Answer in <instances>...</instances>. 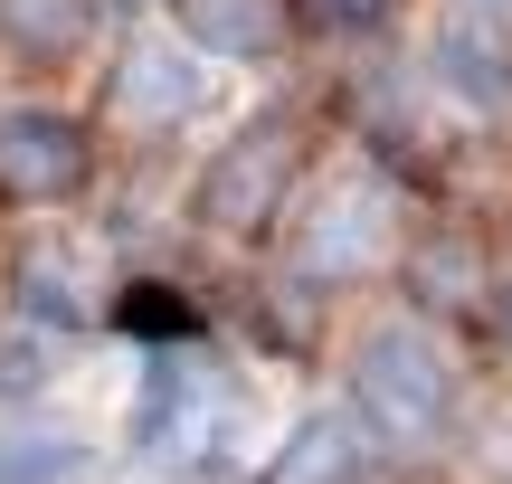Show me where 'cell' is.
Wrapping results in <instances>:
<instances>
[{"instance_id": "9c48e42d", "label": "cell", "mask_w": 512, "mask_h": 484, "mask_svg": "<svg viewBox=\"0 0 512 484\" xmlns=\"http://www.w3.org/2000/svg\"><path fill=\"white\" fill-rule=\"evenodd\" d=\"M190 57H275L294 38V0H171Z\"/></svg>"}, {"instance_id": "3957f363", "label": "cell", "mask_w": 512, "mask_h": 484, "mask_svg": "<svg viewBox=\"0 0 512 484\" xmlns=\"http://www.w3.org/2000/svg\"><path fill=\"white\" fill-rule=\"evenodd\" d=\"M95 190V124L67 105H0V200L67 209Z\"/></svg>"}, {"instance_id": "8992f818", "label": "cell", "mask_w": 512, "mask_h": 484, "mask_svg": "<svg viewBox=\"0 0 512 484\" xmlns=\"http://www.w3.org/2000/svg\"><path fill=\"white\" fill-rule=\"evenodd\" d=\"M200 95H209V76H200V57H190V48H171V29L124 38V48H114V67H105V114H114V124H133V133L190 124V114H200Z\"/></svg>"}, {"instance_id": "8fae6325", "label": "cell", "mask_w": 512, "mask_h": 484, "mask_svg": "<svg viewBox=\"0 0 512 484\" xmlns=\"http://www.w3.org/2000/svg\"><path fill=\"white\" fill-rule=\"evenodd\" d=\"M399 285H408V304H427V314H475L484 304V247L465 238V228H427V238L399 257Z\"/></svg>"}, {"instance_id": "ba28073f", "label": "cell", "mask_w": 512, "mask_h": 484, "mask_svg": "<svg viewBox=\"0 0 512 484\" xmlns=\"http://www.w3.org/2000/svg\"><path fill=\"white\" fill-rule=\"evenodd\" d=\"M427 76H437L456 105H475V114L512 105V48H503L494 19H475V10H456L437 38H427Z\"/></svg>"}, {"instance_id": "277c9868", "label": "cell", "mask_w": 512, "mask_h": 484, "mask_svg": "<svg viewBox=\"0 0 512 484\" xmlns=\"http://www.w3.org/2000/svg\"><path fill=\"white\" fill-rule=\"evenodd\" d=\"M219 418H228V399H219V380L200 371V352H181V361L162 352L143 371V390H133L124 437H133L143 466H200V456L219 447Z\"/></svg>"}, {"instance_id": "52a82bcc", "label": "cell", "mask_w": 512, "mask_h": 484, "mask_svg": "<svg viewBox=\"0 0 512 484\" xmlns=\"http://www.w3.org/2000/svg\"><path fill=\"white\" fill-rule=\"evenodd\" d=\"M380 247H389V200L342 181V190H323V209L294 238V276L304 285H351L361 266H380Z\"/></svg>"}, {"instance_id": "6da1fadb", "label": "cell", "mask_w": 512, "mask_h": 484, "mask_svg": "<svg viewBox=\"0 0 512 484\" xmlns=\"http://www.w3.org/2000/svg\"><path fill=\"white\" fill-rule=\"evenodd\" d=\"M304 162H313V114L294 105L247 114L190 181V228L200 238H266L285 219V200L304 190Z\"/></svg>"}, {"instance_id": "30bf717a", "label": "cell", "mask_w": 512, "mask_h": 484, "mask_svg": "<svg viewBox=\"0 0 512 484\" xmlns=\"http://www.w3.org/2000/svg\"><path fill=\"white\" fill-rule=\"evenodd\" d=\"M105 0H0V57L19 67H76L95 48Z\"/></svg>"}, {"instance_id": "9a60e30c", "label": "cell", "mask_w": 512, "mask_h": 484, "mask_svg": "<svg viewBox=\"0 0 512 484\" xmlns=\"http://www.w3.org/2000/svg\"><path fill=\"white\" fill-rule=\"evenodd\" d=\"M408 0H294V19L304 29H323V38H370V29H389Z\"/></svg>"}, {"instance_id": "e0dca14e", "label": "cell", "mask_w": 512, "mask_h": 484, "mask_svg": "<svg viewBox=\"0 0 512 484\" xmlns=\"http://www.w3.org/2000/svg\"><path fill=\"white\" fill-rule=\"evenodd\" d=\"M465 10H475V19H503V10H512V0H465Z\"/></svg>"}, {"instance_id": "7a4b0ae2", "label": "cell", "mask_w": 512, "mask_h": 484, "mask_svg": "<svg viewBox=\"0 0 512 484\" xmlns=\"http://www.w3.org/2000/svg\"><path fill=\"white\" fill-rule=\"evenodd\" d=\"M351 409L389 437V447H427L456 409V371L418 323H370L351 342Z\"/></svg>"}, {"instance_id": "4fadbf2b", "label": "cell", "mask_w": 512, "mask_h": 484, "mask_svg": "<svg viewBox=\"0 0 512 484\" xmlns=\"http://www.w3.org/2000/svg\"><path fill=\"white\" fill-rule=\"evenodd\" d=\"M105 323L114 333H133V342H200V295L190 285H162V276H133V285H114L105 295Z\"/></svg>"}, {"instance_id": "5b68a950", "label": "cell", "mask_w": 512, "mask_h": 484, "mask_svg": "<svg viewBox=\"0 0 512 484\" xmlns=\"http://www.w3.org/2000/svg\"><path fill=\"white\" fill-rule=\"evenodd\" d=\"M0 295H10L19 323H48V333H86V323H105V276H95V247L48 238V228L10 247Z\"/></svg>"}, {"instance_id": "2e32d148", "label": "cell", "mask_w": 512, "mask_h": 484, "mask_svg": "<svg viewBox=\"0 0 512 484\" xmlns=\"http://www.w3.org/2000/svg\"><path fill=\"white\" fill-rule=\"evenodd\" d=\"M494 323H503V352H512V285H503V295H494Z\"/></svg>"}, {"instance_id": "7c38bea8", "label": "cell", "mask_w": 512, "mask_h": 484, "mask_svg": "<svg viewBox=\"0 0 512 484\" xmlns=\"http://www.w3.org/2000/svg\"><path fill=\"white\" fill-rule=\"evenodd\" d=\"M266 484H370V447L351 437V418H294L266 456Z\"/></svg>"}, {"instance_id": "5bb4252c", "label": "cell", "mask_w": 512, "mask_h": 484, "mask_svg": "<svg viewBox=\"0 0 512 484\" xmlns=\"http://www.w3.org/2000/svg\"><path fill=\"white\" fill-rule=\"evenodd\" d=\"M0 484H86V447L57 428H10L0 437Z\"/></svg>"}]
</instances>
